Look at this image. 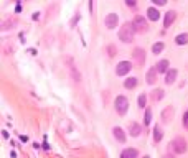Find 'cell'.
Segmentation results:
<instances>
[{
    "label": "cell",
    "mask_w": 188,
    "mask_h": 158,
    "mask_svg": "<svg viewBox=\"0 0 188 158\" xmlns=\"http://www.w3.org/2000/svg\"><path fill=\"white\" fill-rule=\"evenodd\" d=\"M135 26H134V23H124L121 26V30H119V40L121 41H124V43H130L132 40H134V35H135Z\"/></svg>",
    "instance_id": "obj_1"
},
{
    "label": "cell",
    "mask_w": 188,
    "mask_h": 158,
    "mask_svg": "<svg viewBox=\"0 0 188 158\" xmlns=\"http://www.w3.org/2000/svg\"><path fill=\"white\" fill-rule=\"evenodd\" d=\"M114 105H116L117 114H119V115H124V114L127 112V109H129V101H127L125 96H117Z\"/></svg>",
    "instance_id": "obj_2"
},
{
    "label": "cell",
    "mask_w": 188,
    "mask_h": 158,
    "mask_svg": "<svg viewBox=\"0 0 188 158\" xmlns=\"http://www.w3.org/2000/svg\"><path fill=\"white\" fill-rule=\"evenodd\" d=\"M170 147L175 153H185V151H187V142H185L183 138H175L170 143Z\"/></svg>",
    "instance_id": "obj_3"
},
{
    "label": "cell",
    "mask_w": 188,
    "mask_h": 158,
    "mask_svg": "<svg viewBox=\"0 0 188 158\" xmlns=\"http://www.w3.org/2000/svg\"><path fill=\"white\" fill-rule=\"evenodd\" d=\"M130 69H132V63H129V61H122V63L117 64L116 74H117V76H125Z\"/></svg>",
    "instance_id": "obj_4"
},
{
    "label": "cell",
    "mask_w": 188,
    "mask_h": 158,
    "mask_svg": "<svg viewBox=\"0 0 188 158\" xmlns=\"http://www.w3.org/2000/svg\"><path fill=\"white\" fill-rule=\"evenodd\" d=\"M134 26L137 32H145L147 30V21L145 18L142 17V15H137V17L134 18Z\"/></svg>",
    "instance_id": "obj_5"
},
{
    "label": "cell",
    "mask_w": 188,
    "mask_h": 158,
    "mask_svg": "<svg viewBox=\"0 0 188 158\" xmlns=\"http://www.w3.org/2000/svg\"><path fill=\"white\" fill-rule=\"evenodd\" d=\"M104 23H106V26H107L109 30L116 28L117 23H119V17H117V13H109V15L106 17V20H104Z\"/></svg>",
    "instance_id": "obj_6"
},
{
    "label": "cell",
    "mask_w": 188,
    "mask_h": 158,
    "mask_svg": "<svg viewBox=\"0 0 188 158\" xmlns=\"http://www.w3.org/2000/svg\"><path fill=\"white\" fill-rule=\"evenodd\" d=\"M168 66H170V63H168V60H160L159 63L155 64V69H157V73L159 74H162V73H168Z\"/></svg>",
    "instance_id": "obj_7"
},
{
    "label": "cell",
    "mask_w": 188,
    "mask_h": 158,
    "mask_svg": "<svg viewBox=\"0 0 188 158\" xmlns=\"http://www.w3.org/2000/svg\"><path fill=\"white\" fill-rule=\"evenodd\" d=\"M175 18H177V13H175L173 10L167 12V13H165V20H163V26H165V28H170V25L175 21Z\"/></svg>",
    "instance_id": "obj_8"
},
{
    "label": "cell",
    "mask_w": 188,
    "mask_h": 158,
    "mask_svg": "<svg viewBox=\"0 0 188 158\" xmlns=\"http://www.w3.org/2000/svg\"><path fill=\"white\" fill-rule=\"evenodd\" d=\"M140 132H142V127L139 125L137 122H130V125H129V134H130L132 137H139Z\"/></svg>",
    "instance_id": "obj_9"
},
{
    "label": "cell",
    "mask_w": 188,
    "mask_h": 158,
    "mask_svg": "<svg viewBox=\"0 0 188 158\" xmlns=\"http://www.w3.org/2000/svg\"><path fill=\"white\" fill-rule=\"evenodd\" d=\"M112 134H114V137H116V140H119L121 143H124L125 142V134H124V130H122L121 127H114Z\"/></svg>",
    "instance_id": "obj_10"
},
{
    "label": "cell",
    "mask_w": 188,
    "mask_h": 158,
    "mask_svg": "<svg viewBox=\"0 0 188 158\" xmlns=\"http://www.w3.org/2000/svg\"><path fill=\"white\" fill-rule=\"evenodd\" d=\"M137 157H139V151L135 148H125L121 153V158H137Z\"/></svg>",
    "instance_id": "obj_11"
},
{
    "label": "cell",
    "mask_w": 188,
    "mask_h": 158,
    "mask_svg": "<svg viewBox=\"0 0 188 158\" xmlns=\"http://www.w3.org/2000/svg\"><path fill=\"white\" fill-rule=\"evenodd\" d=\"M177 69H170L167 73V76H165V84H173L175 79H177Z\"/></svg>",
    "instance_id": "obj_12"
},
{
    "label": "cell",
    "mask_w": 188,
    "mask_h": 158,
    "mask_svg": "<svg viewBox=\"0 0 188 158\" xmlns=\"http://www.w3.org/2000/svg\"><path fill=\"white\" fill-rule=\"evenodd\" d=\"M147 17H149V20H152V21H157L160 18V13H159V10L157 8H153V7H150L149 10H147Z\"/></svg>",
    "instance_id": "obj_13"
},
{
    "label": "cell",
    "mask_w": 188,
    "mask_h": 158,
    "mask_svg": "<svg viewBox=\"0 0 188 158\" xmlns=\"http://www.w3.org/2000/svg\"><path fill=\"white\" fill-rule=\"evenodd\" d=\"M137 77H129V79H125L124 81V87L125 89H134L135 86H137Z\"/></svg>",
    "instance_id": "obj_14"
},
{
    "label": "cell",
    "mask_w": 188,
    "mask_h": 158,
    "mask_svg": "<svg viewBox=\"0 0 188 158\" xmlns=\"http://www.w3.org/2000/svg\"><path fill=\"white\" fill-rule=\"evenodd\" d=\"M175 43H177V45H187L188 43V33H180V35L175 38Z\"/></svg>",
    "instance_id": "obj_15"
},
{
    "label": "cell",
    "mask_w": 188,
    "mask_h": 158,
    "mask_svg": "<svg viewBox=\"0 0 188 158\" xmlns=\"http://www.w3.org/2000/svg\"><path fill=\"white\" fill-rule=\"evenodd\" d=\"M162 137H163V132H162V129H160V127L157 125L155 129H153V140H155L157 143H159V142L162 140Z\"/></svg>",
    "instance_id": "obj_16"
},
{
    "label": "cell",
    "mask_w": 188,
    "mask_h": 158,
    "mask_svg": "<svg viewBox=\"0 0 188 158\" xmlns=\"http://www.w3.org/2000/svg\"><path fill=\"white\" fill-rule=\"evenodd\" d=\"M157 69L155 68H152V69L149 71V74H147V82H149V84H153V82H155V76H157Z\"/></svg>",
    "instance_id": "obj_17"
},
{
    "label": "cell",
    "mask_w": 188,
    "mask_h": 158,
    "mask_svg": "<svg viewBox=\"0 0 188 158\" xmlns=\"http://www.w3.org/2000/svg\"><path fill=\"white\" fill-rule=\"evenodd\" d=\"M163 46H165V45H163L162 41L155 43V45L152 46V53H153V54H159V53H162L163 51Z\"/></svg>",
    "instance_id": "obj_18"
},
{
    "label": "cell",
    "mask_w": 188,
    "mask_h": 158,
    "mask_svg": "<svg viewBox=\"0 0 188 158\" xmlns=\"http://www.w3.org/2000/svg\"><path fill=\"white\" fill-rule=\"evenodd\" d=\"M137 102H139V107H140V109H145V105H147V96L145 94H140V96H139V99H137Z\"/></svg>",
    "instance_id": "obj_19"
},
{
    "label": "cell",
    "mask_w": 188,
    "mask_h": 158,
    "mask_svg": "<svg viewBox=\"0 0 188 158\" xmlns=\"http://www.w3.org/2000/svg\"><path fill=\"white\" fill-rule=\"evenodd\" d=\"M135 58L139 60V63L142 64L144 61H145V53H144L142 49H135Z\"/></svg>",
    "instance_id": "obj_20"
},
{
    "label": "cell",
    "mask_w": 188,
    "mask_h": 158,
    "mask_svg": "<svg viewBox=\"0 0 188 158\" xmlns=\"http://www.w3.org/2000/svg\"><path fill=\"white\" fill-rule=\"evenodd\" d=\"M150 122H152V110L145 109V115H144V123H145V127L149 125Z\"/></svg>",
    "instance_id": "obj_21"
},
{
    "label": "cell",
    "mask_w": 188,
    "mask_h": 158,
    "mask_svg": "<svg viewBox=\"0 0 188 158\" xmlns=\"http://www.w3.org/2000/svg\"><path fill=\"white\" fill-rule=\"evenodd\" d=\"M163 97V91H162V89H159V91H155V99H157V101H160V99H162Z\"/></svg>",
    "instance_id": "obj_22"
},
{
    "label": "cell",
    "mask_w": 188,
    "mask_h": 158,
    "mask_svg": "<svg viewBox=\"0 0 188 158\" xmlns=\"http://www.w3.org/2000/svg\"><path fill=\"white\" fill-rule=\"evenodd\" d=\"M183 125L188 129V112H185V114H183Z\"/></svg>",
    "instance_id": "obj_23"
},
{
    "label": "cell",
    "mask_w": 188,
    "mask_h": 158,
    "mask_svg": "<svg viewBox=\"0 0 188 158\" xmlns=\"http://www.w3.org/2000/svg\"><path fill=\"white\" fill-rule=\"evenodd\" d=\"M152 2H153V5H159V7H160V5H165V4H167L165 0H152Z\"/></svg>",
    "instance_id": "obj_24"
},
{
    "label": "cell",
    "mask_w": 188,
    "mask_h": 158,
    "mask_svg": "<svg viewBox=\"0 0 188 158\" xmlns=\"http://www.w3.org/2000/svg\"><path fill=\"white\" fill-rule=\"evenodd\" d=\"M127 5H130V7H134V5H135V2H134V0H127Z\"/></svg>",
    "instance_id": "obj_25"
},
{
    "label": "cell",
    "mask_w": 188,
    "mask_h": 158,
    "mask_svg": "<svg viewBox=\"0 0 188 158\" xmlns=\"http://www.w3.org/2000/svg\"><path fill=\"white\" fill-rule=\"evenodd\" d=\"M163 158H173V157H170V155H167V157H163Z\"/></svg>",
    "instance_id": "obj_26"
},
{
    "label": "cell",
    "mask_w": 188,
    "mask_h": 158,
    "mask_svg": "<svg viewBox=\"0 0 188 158\" xmlns=\"http://www.w3.org/2000/svg\"><path fill=\"white\" fill-rule=\"evenodd\" d=\"M144 158H150V157H149V155H145V157H144Z\"/></svg>",
    "instance_id": "obj_27"
}]
</instances>
